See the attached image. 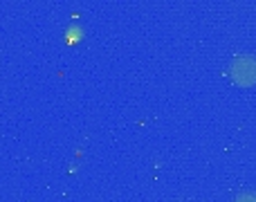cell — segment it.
<instances>
[{"label": "cell", "mask_w": 256, "mask_h": 202, "mask_svg": "<svg viewBox=\"0 0 256 202\" xmlns=\"http://www.w3.org/2000/svg\"><path fill=\"white\" fill-rule=\"evenodd\" d=\"M236 202H256V196H252V194H245V196H240Z\"/></svg>", "instance_id": "obj_2"}, {"label": "cell", "mask_w": 256, "mask_h": 202, "mask_svg": "<svg viewBox=\"0 0 256 202\" xmlns=\"http://www.w3.org/2000/svg\"><path fill=\"white\" fill-rule=\"evenodd\" d=\"M234 79H238L240 84H252L256 79V61L248 56H240L234 61Z\"/></svg>", "instance_id": "obj_1"}]
</instances>
